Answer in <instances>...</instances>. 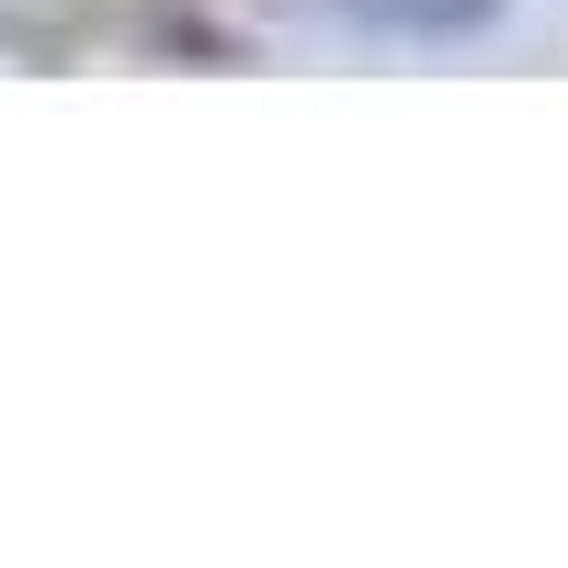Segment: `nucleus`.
I'll return each mask as SVG.
<instances>
[{"label":"nucleus","instance_id":"1","mask_svg":"<svg viewBox=\"0 0 568 568\" xmlns=\"http://www.w3.org/2000/svg\"><path fill=\"white\" fill-rule=\"evenodd\" d=\"M329 12L364 23V34H466L489 0H329Z\"/></svg>","mask_w":568,"mask_h":568}]
</instances>
